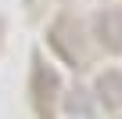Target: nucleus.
Wrapping results in <instances>:
<instances>
[{
    "label": "nucleus",
    "instance_id": "f257e3e1",
    "mask_svg": "<svg viewBox=\"0 0 122 119\" xmlns=\"http://www.w3.org/2000/svg\"><path fill=\"white\" fill-rule=\"evenodd\" d=\"M97 29H101V36L108 33V47H111V51H118V47H122V15H118V11H108V15H101Z\"/></svg>",
    "mask_w": 122,
    "mask_h": 119
},
{
    "label": "nucleus",
    "instance_id": "f03ea898",
    "mask_svg": "<svg viewBox=\"0 0 122 119\" xmlns=\"http://www.w3.org/2000/svg\"><path fill=\"white\" fill-rule=\"evenodd\" d=\"M97 90H101V97H104V105H122V76H115V72H108V76H101V83H97Z\"/></svg>",
    "mask_w": 122,
    "mask_h": 119
}]
</instances>
